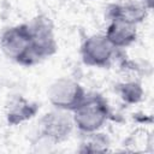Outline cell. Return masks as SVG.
<instances>
[{"instance_id": "obj_1", "label": "cell", "mask_w": 154, "mask_h": 154, "mask_svg": "<svg viewBox=\"0 0 154 154\" xmlns=\"http://www.w3.org/2000/svg\"><path fill=\"white\" fill-rule=\"evenodd\" d=\"M0 47L8 59L19 65L32 66L37 64L28 23L7 28L0 37Z\"/></svg>"}, {"instance_id": "obj_2", "label": "cell", "mask_w": 154, "mask_h": 154, "mask_svg": "<svg viewBox=\"0 0 154 154\" xmlns=\"http://www.w3.org/2000/svg\"><path fill=\"white\" fill-rule=\"evenodd\" d=\"M72 112L73 124L84 134L101 129L111 116L107 100L96 93L87 94Z\"/></svg>"}, {"instance_id": "obj_3", "label": "cell", "mask_w": 154, "mask_h": 154, "mask_svg": "<svg viewBox=\"0 0 154 154\" xmlns=\"http://www.w3.org/2000/svg\"><path fill=\"white\" fill-rule=\"evenodd\" d=\"M87 95L84 88L76 81L61 77L55 79L48 88V100L61 111H73Z\"/></svg>"}, {"instance_id": "obj_4", "label": "cell", "mask_w": 154, "mask_h": 154, "mask_svg": "<svg viewBox=\"0 0 154 154\" xmlns=\"http://www.w3.org/2000/svg\"><path fill=\"white\" fill-rule=\"evenodd\" d=\"M28 24L31 32L34 54L37 63L52 57L58 49V43L51 19L46 16H37Z\"/></svg>"}, {"instance_id": "obj_5", "label": "cell", "mask_w": 154, "mask_h": 154, "mask_svg": "<svg viewBox=\"0 0 154 154\" xmlns=\"http://www.w3.org/2000/svg\"><path fill=\"white\" fill-rule=\"evenodd\" d=\"M116 49L105 35H91L81 46V58L87 66L108 67L116 55Z\"/></svg>"}, {"instance_id": "obj_6", "label": "cell", "mask_w": 154, "mask_h": 154, "mask_svg": "<svg viewBox=\"0 0 154 154\" xmlns=\"http://www.w3.org/2000/svg\"><path fill=\"white\" fill-rule=\"evenodd\" d=\"M65 112L66 111L58 109L46 113L38 123L40 134L54 143L67 138L72 130L73 120Z\"/></svg>"}, {"instance_id": "obj_7", "label": "cell", "mask_w": 154, "mask_h": 154, "mask_svg": "<svg viewBox=\"0 0 154 154\" xmlns=\"http://www.w3.org/2000/svg\"><path fill=\"white\" fill-rule=\"evenodd\" d=\"M105 36L114 48H125L136 41L137 28L136 24L113 18L109 19Z\"/></svg>"}, {"instance_id": "obj_8", "label": "cell", "mask_w": 154, "mask_h": 154, "mask_svg": "<svg viewBox=\"0 0 154 154\" xmlns=\"http://www.w3.org/2000/svg\"><path fill=\"white\" fill-rule=\"evenodd\" d=\"M38 103L29 101L24 96H16L7 106L6 120L10 125L22 124L35 117L38 112Z\"/></svg>"}, {"instance_id": "obj_9", "label": "cell", "mask_w": 154, "mask_h": 154, "mask_svg": "<svg viewBox=\"0 0 154 154\" xmlns=\"http://www.w3.org/2000/svg\"><path fill=\"white\" fill-rule=\"evenodd\" d=\"M107 17L109 19L118 18L132 24L141 23L147 17V6L128 2V4H113L107 10Z\"/></svg>"}, {"instance_id": "obj_10", "label": "cell", "mask_w": 154, "mask_h": 154, "mask_svg": "<svg viewBox=\"0 0 154 154\" xmlns=\"http://www.w3.org/2000/svg\"><path fill=\"white\" fill-rule=\"evenodd\" d=\"M117 93L119 94L120 99L126 103H137L143 97V89L140 83L137 82H123L117 84L116 87Z\"/></svg>"}, {"instance_id": "obj_11", "label": "cell", "mask_w": 154, "mask_h": 154, "mask_svg": "<svg viewBox=\"0 0 154 154\" xmlns=\"http://www.w3.org/2000/svg\"><path fill=\"white\" fill-rule=\"evenodd\" d=\"M85 140L81 143V152H106L108 150V138L103 136V134L88 132L85 134Z\"/></svg>"}, {"instance_id": "obj_12", "label": "cell", "mask_w": 154, "mask_h": 154, "mask_svg": "<svg viewBox=\"0 0 154 154\" xmlns=\"http://www.w3.org/2000/svg\"><path fill=\"white\" fill-rule=\"evenodd\" d=\"M146 1H148L147 7H148V8H152V0H146Z\"/></svg>"}]
</instances>
